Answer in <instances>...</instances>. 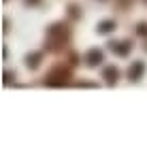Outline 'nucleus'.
<instances>
[{
	"instance_id": "11",
	"label": "nucleus",
	"mask_w": 147,
	"mask_h": 149,
	"mask_svg": "<svg viewBox=\"0 0 147 149\" xmlns=\"http://www.w3.org/2000/svg\"><path fill=\"white\" fill-rule=\"evenodd\" d=\"M68 11H70L68 15H70L72 19H77V17H79V13H77V6H75V4H70V6H68Z\"/></svg>"
},
{
	"instance_id": "12",
	"label": "nucleus",
	"mask_w": 147,
	"mask_h": 149,
	"mask_svg": "<svg viewBox=\"0 0 147 149\" xmlns=\"http://www.w3.org/2000/svg\"><path fill=\"white\" fill-rule=\"evenodd\" d=\"M24 2L28 4V6H34V4H38V2H41V0H24Z\"/></svg>"
},
{
	"instance_id": "3",
	"label": "nucleus",
	"mask_w": 147,
	"mask_h": 149,
	"mask_svg": "<svg viewBox=\"0 0 147 149\" xmlns=\"http://www.w3.org/2000/svg\"><path fill=\"white\" fill-rule=\"evenodd\" d=\"M109 49L115 53V56L126 58V56L130 53V49H132V43H130V40H111V43H109Z\"/></svg>"
},
{
	"instance_id": "10",
	"label": "nucleus",
	"mask_w": 147,
	"mask_h": 149,
	"mask_svg": "<svg viewBox=\"0 0 147 149\" xmlns=\"http://www.w3.org/2000/svg\"><path fill=\"white\" fill-rule=\"evenodd\" d=\"M2 77H4V85H9V83H11V81H13V79H15V74H13V72H9V70H6V72L2 74Z\"/></svg>"
},
{
	"instance_id": "6",
	"label": "nucleus",
	"mask_w": 147,
	"mask_h": 149,
	"mask_svg": "<svg viewBox=\"0 0 147 149\" xmlns=\"http://www.w3.org/2000/svg\"><path fill=\"white\" fill-rule=\"evenodd\" d=\"M102 79H105L109 85H115L117 79H119V70L115 68V66H107V68L102 70Z\"/></svg>"
},
{
	"instance_id": "4",
	"label": "nucleus",
	"mask_w": 147,
	"mask_h": 149,
	"mask_svg": "<svg viewBox=\"0 0 147 149\" xmlns=\"http://www.w3.org/2000/svg\"><path fill=\"white\" fill-rule=\"evenodd\" d=\"M143 72H145V64L141 62V60H137V62H132V64H130V68H128V79L137 83V81H141Z\"/></svg>"
},
{
	"instance_id": "7",
	"label": "nucleus",
	"mask_w": 147,
	"mask_h": 149,
	"mask_svg": "<svg viewBox=\"0 0 147 149\" xmlns=\"http://www.w3.org/2000/svg\"><path fill=\"white\" fill-rule=\"evenodd\" d=\"M41 60H43V51H34V53H28V56H26V66L34 70V68H38Z\"/></svg>"
},
{
	"instance_id": "1",
	"label": "nucleus",
	"mask_w": 147,
	"mask_h": 149,
	"mask_svg": "<svg viewBox=\"0 0 147 149\" xmlns=\"http://www.w3.org/2000/svg\"><path fill=\"white\" fill-rule=\"evenodd\" d=\"M68 38H70L68 26H64V24H53L51 28L47 30V49L60 51V49H62V45L68 43Z\"/></svg>"
},
{
	"instance_id": "2",
	"label": "nucleus",
	"mask_w": 147,
	"mask_h": 149,
	"mask_svg": "<svg viewBox=\"0 0 147 149\" xmlns=\"http://www.w3.org/2000/svg\"><path fill=\"white\" fill-rule=\"evenodd\" d=\"M68 79H70V70L60 64V66H56V68L45 77V83H47V85H64Z\"/></svg>"
},
{
	"instance_id": "5",
	"label": "nucleus",
	"mask_w": 147,
	"mask_h": 149,
	"mask_svg": "<svg viewBox=\"0 0 147 149\" xmlns=\"http://www.w3.org/2000/svg\"><path fill=\"white\" fill-rule=\"evenodd\" d=\"M102 51H100V49H90L88 53H85V64H88V66H98L100 62H102Z\"/></svg>"
},
{
	"instance_id": "8",
	"label": "nucleus",
	"mask_w": 147,
	"mask_h": 149,
	"mask_svg": "<svg viewBox=\"0 0 147 149\" xmlns=\"http://www.w3.org/2000/svg\"><path fill=\"white\" fill-rule=\"evenodd\" d=\"M96 30L100 32V34H109V32L115 30V22H113V19H105V22H100L96 26Z\"/></svg>"
},
{
	"instance_id": "9",
	"label": "nucleus",
	"mask_w": 147,
	"mask_h": 149,
	"mask_svg": "<svg viewBox=\"0 0 147 149\" xmlns=\"http://www.w3.org/2000/svg\"><path fill=\"white\" fill-rule=\"evenodd\" d=\"M137 34L139 36H147V24L145 22H141V24L137 26Z\"/></svg>"
}]
</instances>
